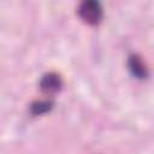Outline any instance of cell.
I'll list each match as a JSON object with an SVG mask.
<instances>
[{"label":"cell","mask_w":154,"mask_h":154,"mask_svg":"<svg viewBox=\"0 0 154 154\" xmlns=\"http://www.w3.org/2000/svg\"><path fill=\"white\" fill-rule=\"evenodd\" d=\"M77 11L81 19L90 25H97L103 16L101 4L95 0H85L81 2Z\"/></svg>","instance_id":"cell-1"},{"label":"cell","mask_w":154,"mask_h":154,"mask_svg":"<svg viewBox=\"0 0 154 154\" xmlns=\"http://www.w3.org/2000/svg\"><path fill=\"white\" fill-rule=\"evenodd\" d=\"M61 85H63V81H61L60 76L55 72H48V73L43 75L40 81L41 90L47 94H53V93L59 91Z\"/></svg>","instance_id":"cell-2"},{"label":"cell","mask_w":154,"mask_h":154,"mask_svg":"<svg viewBox=\"0 0 154 154\" xmlns=\"http://www.w3.org/2000/svg\"><path fill=\"white\" fill-rule=\"evenodd\" d=\"M129 70L132 73V76H135L136 78H140V79L146 78L148 75L146 65L143 64L142 59L136 54H134L129 58Z\"/></svg>","instance_id":"cell-3"},{"label":"cell","mask_w":154,"mask_h":154,"mask_svg":"<svg viewBox=\"0 0 154 154\" xmlns=\"http://www.w3.org/2000/svg\"><path fill=\"white\" fill-rule=\"evenodd\" d=\"M53 107V102L51 101H36L34 103H31V113L35 114V116H40V114H43L48 111H51Z\"/></svg>","instance_id":"cell-4"}]
</instances>
